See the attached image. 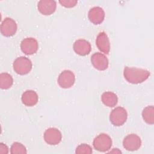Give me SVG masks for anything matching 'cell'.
<instances>
[{
    "label": "cell",
    "mask_w": 154,
    "mask_h": 154,
    "mask_svg": "<svg viewBox=\"0 0 154 154\" xmlns=\"http://www.w3.org/2000/svg\"><path fill=\"white\" fill-rule=\"evenodd\" d=\"M59 2L61 4V5L64 7L66 8H72L75 7L76 4L78 3V1L76 0H62L60 1Z\"/></svg>",
    "instance_id": "cell-21"
},
{
    "label": "cell",
    "mask_w": 154,
    "mask_h": 154,
    "mask_svg": "<svg viewBox=\"0 0 154 154\" xmlns=\"http://www.w3.org/2000/svg\"><path fill=\"white\" fill-rule=\"evenodd\" d=\"M75 153L78 154H90L92 153V148L87 144H81L76 147Z\"/></svg>",
    "instance_id": "cell-20"
},
{
    "label": "cell",
    "mask_w": 154,
    "mask_h": 154,
    "mask_svg": "<svg viewBox=\"0 0 154 154\" xmlns=\"http://www.w3.org/2000/svg\"><path fill=\"white\" fill-rule=\"evenodd\" d=\"M88 17L91 23L95 25L100 24L105 18L104 10L100 7H94L89 10Z\"/></svg>",
    "instance_id": "cell-13"
},
{
    "label": "cell",
    "mask_w": 154,
    "mask_h": 154,
    "mask_svg": "<svg viewBox=\"0 0 154 154\" xmlns=\"http://www.w3.org/2000/svg\"><path fill=\"white\" fill-rule=\"evenodd\" d=\"M22 103L28 106H32L38 102V95L33 90H26L22 96Z\"/></svg>",
    "instance_id": "cell-15"
},
{
    "label": "cell",
    "mask_w": 154,
    "mask_h": 154,
    "mask_svg": "<svg viewBox=\"0 0 154 154\" xmlns=\"http://www.w3.org/2000/svg\"><path fill=\"white\" fill-rule=\"evenodd\" d=\"M8 149L7 146L5 144L1 143L0 144V153L2 154H4V153L6 154V153H8Z\"/></svg>",
    "instance_id": "cell-22"
},
{
    "label": "cell",
    "mask_w": 154,
    "mask_h": 154,
    "mask_svg": "<svg viewBox=\"0 0 154 154\" xmlns=\"http://www.w3.org/2000/svg\"><path fill=\"white\" fill-rule=\"evenodd\" d=\"M93 145L94 149L99 152H106L110 149L112 146L111 137L106 134H100L94 138Z\"/></svg>",
    "instance_id": "cell-4"
},
{
    "label": "cell",
    "mask_w": 154,
    "mask_h": 154,
    "mask_svg": "<svg viewBox=\"0 0 154 154\" xmlns=\"http://www.w3.org/2000/svg\"><path fill=\"white\" fill-rule=\"evenodd\" d=\"M124 148L128 151H135L140 149L141 145V138L135 134L128 135L123 141Z\"/></svg>",
    "instance_id": "cell-5"
},
{
    "label": "cell",
    "mask_w": 154,
    "mask_h": 154,
    "mask_svg": "<svg viewBox=\"0 0 154 154\" xmlns=\"http://www.w3.org/2000/svg\"><path fill=\"white\" fill-rule=\"evenodd\" d=\"M73 48L74 51L77 54L81 56L89 54L91 49L90 43L84 39H79L75 41Z\"/></svg>",
    "instance_id": "cell-12"
},
{
    "label": "cell",
    "mask_w": 154,
    "mask_h": 154,
    "mask_svg": "<svg viewBox=\"0 0 154 154\" xmlns=\"http://www.w3.org/2000/svg\"><path fill=\"white\" fill-rule=\"evenodd\" d=\"M0 30L4 36L11 37L16 32L17 24L13 19L6 17L1 25Z\"/></svg>",
    "instance_id": "cell-8"
},
{
    "label": "cell",
    "mask_w": 154,
    "mask_h": 154,
    "mask_svg": "<svg viewBox=\"0 0 154 154\" xmlns=\"http://www.w3.org/2000/svg\"><path fill=\"white\" fill-rule=\"evenodd\" d=\"M26 152L25 147L22 144L18 142L14 143L10 149V153L12 154L26 153Z\"/></svg>",
    "instance_id": "cell-19"
},
{
    "label": "cell",
    "mask_w": 154,
    "mask_h": 154,
    "mask_svg": "<svg viewBox=\"0 0 154 154\" xmlns=\"http://www.w3.org/2000/svg\"><path fill=\"white\" fill-rule=\"evenodd\" d=\"M13 83L12 76L8 73H2L0 75V87L1 88L7 90L10 88Z\"/></svg>",
    "instance_id": "cell-18"
},
{
    "label": "cell",
    "mask_w": 154,
    "mask_h": 154,
    "mask_svg": "<svg viewBox=\"0 0 154 154\" xmlns=\"http://www.w3.org/2000/svg\"><path fill=\"white\" fill-rule=\"evenodd\" d=\"M101 99L102 103L108 107H114L118 102L117 95L111 91L104 92L102 94Z\"/></svg>",
    "instance_id": "cell-16"
},
{
    "label": "cell",
    "mask_w": 154,
    "mask_h": 154,
    "mask_svg": "<svg viewBox=\"0 0 154 154\" xmlns=\"http://www.w3.org/2000/svg\"><path fill=\"white\" fill-rule=\"evenodd\" d=\"M125 79L131 84H140L145 81L150 76V72L145 69L125 67L123 70Z\"/></svg>",
    "instance_id": "cell-1"
},
{
    "label": "cell",
    "mask_w": 154,
    "mask_h": 154,
    "mask_svg": "<svg viewBox=\"0 0 154 154\" xmlns=\"http://www.w3.org/2000/svg\"><path fill=\"white\" fill-rule=\"evenodd\" d=\"M96 44L97 48L103 53L108 54L110 51V43L105 32H100L96 37Z\"/></svg>",
    "instance_id": "cell-14"
},
{
    "label": "cell",
    "mask_w": 154,
    "mask_h": 154,
    "mask_svg": "<svg viewBox=\"0 0 154 154\" xmlns=\"http://www.w3.org/2000/svg\"><path fill=\"white\" fill-rule=\"evenodd\" d=\"M13 69L19 75H24L28 74L32 69L31 60L25 57L17 58L13 62Z\"/></svg>",
    "instance_id": "cell-2"
},
{
    "label": "cell",
    "mask_w": 154,
    "mask_h": 154,
    "mask_svg": "<svg viewBox=\"0 0 154 154\" xmlns=\"http://www.w3.org/2000/svg\"><path fill=\"white\" fill-rule=\"evenodd\" d=\"M56 2L53 0H41L38 2V10L43 15L48 16L54 13L56 10Z\"/></svg>",
    "instance_id": "cell-11"
},
{
    "label": "cell",
    "mask_w": 154,
    "mask_h": 154,
    "mask_svg": "<svg viewBox=\"0 0 154 154\" xmlns=\"http://www.w3.org/2000/svg\"><path fill=\"white\" fill-rule=\"evenodd\" d=\"M128 118V113L126 110L120 106L116 107L110 113L109 120L111 123L116 126L123 125L126 121Z\"/></svg>",
    "instance_id": "cell-3"
},
{
    "label": "cell",
    "mask_w": 154,
    "mask_h": 154,
    "mask_svg": "<svg viewBox=\"0 0 154 154\" xmlns=\"http://www.w3.org/2000/svg\"><path fill=\"white\" fill-rule=\"evenodd\" d=\"M75 76L73 73L69 70L63 71L58 78L59 85L63 88H69L75 83Z\"/></svg>",
    "instance_id": "cell-7"
},
{
    "label": "cell",
    "mask_w": 154,
    "mask_h": 154,
    "mask_svg": "<svg viewBox=\"0 0 154 154\" xmlns=\"http://www.w3.org/2000/svg\"><path fill=\"white\" fill-rule=\"evenodd\" d=\"M62 138L61 132L55 128L47 129L44 133L45 142L50 145H57L60 143Z\"/></svg>",
    "instance_id": "cell-6"
},
{
    "label": "cell",
    "mask_w": 154,
    "mask_h": 154,
    "mask_svg": "<svg viewBox=\"0 0 154 154\" xmlns=\"http://www.w3.org/2000/svg\"><path fill=\"white\" fill-rule=\"evenodd\" d=\"M91 62L93 67L99 70H105L108 66V58L100 52H96L91 55Z\"/></svg>",
    "instance_id": "cell-10"
},
{
    "label": "cell",
    "mask_w": 154,
    "mask_h": 154,
    "mask_svg": "<svg viewBox=\"0 0 154 154\" xmlns=\"http://www.w3.org/2000/svg\"><path fill=\"white\" fill-rule=\"evenodd\" d=\"M38 48L37 41L32 37L24 38L20 43L21 50L26 55H32L36 53Z\"/></svg>",
    "instance_id": "cell-9"
},
{
    "label": "cell",
    "mask_w": 154,
    "mask_h": 154,
    "mask_svg": "<svg viewBox=\"0 0 154 154\" xmlns=\"http://www.w3.org/2000/svg\"><path fill=\"white\" fill-rule=\"evenodd\" d=\"M142 117L147 124L153 125L154 123V107L151 105L144 108L142 112Z\"/></svg>",
    "instance_id": "cell-17"
}]
</instances>
